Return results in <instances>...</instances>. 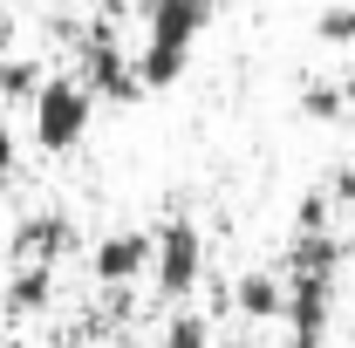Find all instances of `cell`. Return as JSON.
<instances>
[{
    "label": "cell",
    "instance_id": "cell-1",
    "mask_svg": "<svg viewBox=\"0 0 355 348\" xmlns=\"http://www.w3.org/2000/svg\"><path fill=\"white\" fill-rule=\"evenodd\" d=\"M212 7L219 0H137V14H144V42H137L144 96L184 82V69L198 55V35L212 28Z\"/></svg>",
    "mask_w": 355,
    "mask_h": 348
},
{
    "label": "cell",
    "instance_id": "cell-2",
    "mask_svg": "<svg viewBox=\"0 0 355 348\" xmlns=\"http://www.w3.org/2000/svg\"><path fill=\"white\" fill-rule=\"evenodd\" d=\"M76 76L89 82L96 103H144V76H137V55L123 42V28H116V14H103V21H89L83 35H76Z\"/></svg>",
    "mask_w": 355,
    "mask_h": 348
},
{
    "label": "cell",
    "instance_id": "cell-3",
    "mask_svg": "<svg viewBox=\"0 0 355 348\" xmlns=\"http://www.w3.org/2000/svg\"><path fill=\"white\" fill-rule=\"evenodd\" d=\"M89 116H96V96L89 82L69 69V76H42V89L28 96V130L48 157H69L76 143L89 137Z\"/></svg>",
    "mask_w": 355,
    "mask_h": 348
},
{
    "label": "cell",
    "instance_id": "cell-4",
    "mask_svg": "<svg viewBox=\"0 0 355 348\" xmlns=\"http://www.w3.org/2000/svg\"><path fill=\"white\" fill-rule=\"evenodd\" d=\"M150 280H157V294L171 307H184L198 294V280H205V232L191 225L184 212H171L157 232H150Z\"/></svg>",
    "mask_w": 355,
    "mask_h": 348
},
{
    "label": "cell",
    "instance_id": "cell-5",
    "mask_svg": "<svg viewBox=\"0 0 355 348\" xmlns=\"http://www.w3.org/2000/svg\"><path fill=\"white\" fill-rule=\"evenodd\" d=\"M89 273L96 287H137L150 273V232H103L89 246Z\"/></svg>",
    "mask_w": 355,
    "mask_h": 348
},
{
    "label": "cell",
    "instance_id": "cell-6",
    "mask_svg": "<svg viewBox=\"0 0 355 348\" xmlns=\"http://www.w3.org/2000/svg\"><path fill=\"white\" fill-rule=\"evenodd\" d=\"M48 301H55V260H14V280L0 294V314L7 321H35Z\"/></svg>",
    "mask_w": 355,
    "mask_h": 348
},
{
    "label": "cell",
    "instance_id": "cell-7",
    "mask_svg": "<svg viewBox=\"0 0 355 348\" xmlns=\"http://www.w3.org/2000/svg\"><path fill=\"white\" fill-rule=\"evenodd\" d=\"M69 239H76V232H69V218H62V212H35L21 232H14V260H62Z\"/></svg>",
    "mask_w": 355,
    "mask_h": 348
},
{
    "label": "cell",
    "instance_id": "cell-8",
    "mask_svg": "<svg viewBox=\"0 0 355 348\" xmlns=\"http://www.w3.org/2000/svg\"><path fill=\"white\" fill-rule=\"evenodd\" d=\"M280 301H287L280 273H239V287H232V307L246 321H280Z\"/></svg>",
    "mask_w": 355,
    "mask_h": 348
},
{
    "label": "cell",
    "instance_id": "cell-9",
    "mask_svg": "<svg viewBox=\"0 0 355 348\" xmlns=\"http://www.w3.org/2000/svg\"><path fill=\"white\" fill-rule=\"evenodd\" d=\"M349 89L342 82H308L301 89V116H308V123H349Z\"/></svg>",
    "mask_w": 355,
    "mask_h": 348
},
{
    "label": "cell",
    "instance_id": "cell-10",
    "mask_svg": "<svg viewBox=\"0 0 355 348\" xmlns=\"http://www.w3.org/2000/svg\"><path fill=\"white\" fill-rule=\"evenodd\" d=\"M42 89V62H28L21 48H7L0 55V103H28Z\"/></svg>",
    "mask_w": 355,
    "mask_h": 348
},
{
    "label": "cell",
    "instance_id": "cell-11",
    "mask_svg": "<svg viewBox=\"0 0 355 348\" xmlns=\"http://www.w3.org/2000/svg\"><path fill=\"white\" fill-rule=\"evenodd\" d=\"M164 348H212L205 314H171V321H164Z\"/></svg>",
    "mask_w": 355,
    "mask_h": 348
},
{
    "label": "cell",
    "instance_id": "cell-12",
    "mask_svg": "<svg viewBox=\"0 0 355 348\" xmlns=\"http://www.w3.org/2000/svg\"><path fill=\"white\" fill-rule=\"evenodd\" d=\"M314 42H328V48H349V42H355V7H328V14L314 21Z\"/></svg>",
    "mask_w": 355,
    "mask_h": 348
},
{
    "label": "cell",
    "instance_id": "cell-13",
    "mask_svg": "<svg viewBox=\"0 0 355 348\" xmlns=\"http://www.w3.org/2000/svg\"><path fill=\"white\" fill-rule=\"evenodd\" d=\"M314 225H335V198L328 191H308L301 212H294V232H314Z\"/></svg>",
    "mask_w": 355,
    "mask_h": 348
},
{
    "label": "cell",
    "instance_id": "cell-14",
    "mask_svg": "<svg viewBox=\"0 0 355 348\" xmlns=\"http://www.w3.org/2000/svg\"><path fill=\"white\" fill-rule=\"evenodd\" d=\"M14 171H21V137H14V123L0 116V191L14 184Z\"/></svg>",
    "mask_w": 355,
    "mask_h": 348
},
{
    "label": "cell",
    "instance_id": "cell-15",
    "mask_svg": "<svg viewBox=\"0 0 355 348\" xmlns=\"http://www.w3.org/2000/svg\"><path fill=\"white\" fill-rule=\"evenodd\" d=\"M328 198H335V205H355V164H349V171H335V184H328Z\"/></svg>",
    "mask_w": 355,
    "mask_h": 348
},
{
    "label": "cell",
    "instance_id": "cell-16",
    "mask_svg": "<svg viewBox=\"0 0 355 348\" xmlns=\"http://www.w3.org/2000/svg\"><path fill=\"white\" fill-rule=\"evenodd\" d=\"M7 48H21V28H14V14L0 7V55H7Z\"/></svg>",
    "mask_w": 355,
    "mask_h": 348
},
{
    "label": "cell",
    "instance_id": "cell-17",
    "mask_svg": "<svg viewBox=\"0 0 355 348\" xmlns=\"http://www.w3.org/2000/svg\"><path fill=\"white\" fill-rule=\"evenodd\" d=\"M349 116H355V103H349Z\"/></svg>",
    "mask_w": 355,
    "mask_h": 348
}]
</instances>
